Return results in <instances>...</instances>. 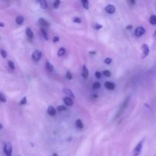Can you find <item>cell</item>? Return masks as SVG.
I'll return each instance as SVG.
<instances>
[{
    "instance_id": "1",
    "label": "cell",
    "mask_w": 156,
    "mask_h": 156,
    "mask_svg": "<svg viewBox=\"0 0 156 156\" xmlns=\"http://www.w3.org/2000/svg\"><path fill=\"white\" fill-rule=\"evenodd\" d=\"M144 139L142 140L141 141L139 142L138 144L136 146L135 149H133V156H139L140 155L142 152V149H143V143H144Z\"/></svg>"
},
{
    "instance_id": "2",
    "label": "cell",
    "mask_w": 156,
    "mask_h": 156,
    "mask_svg": "<svg viewBox=\"0 0 156 156\" xmlns=\"http://www.w3.org/2000/svg\"><path fill=\"white\" fill-rule=\"evenodd\" d=\"M129 96H128V97L126 98V99H125L124 101L123 102V104H122V105H121V106H120V109H119L118 112H117V114H116L115 119L118 118V117H120V115H121L122 113L123 112V111H124V110L126 109V106H127L128 103H129Z\"/></svg>"
},
{
    "instance_id": "3",
    "label": "cell",
    "mask_w": 156,
    "mask_h": 156,
    "mask_svg": "<svg viewBox=\"0 0 156 156\" xmlns=\"http://www.w3.org/2000/svg\"><path fill=\"white\" fill-rule=\"evenodd\" d=\"M4 152L5 154V156H12V146L10 143H7L4 145Z\"/></svg>"
},
{
    "instance_id": "4",
    "label": "cell",
    "mask_w": 156,
    "mask_h": 156,
    "mask_svg": "<svg viewBox=\"0 0 156 156\" xmlns=\"http://www.w3.org/2000/svg\"><path fill=\"white\" fill-rule=\"evenodd\" d=\"M42 52L40 51V50H36L33 52V53H32V59H33L34 61H35V62H38V61L42 58Z\"/></svg>"
},
{
    "instance_id": "5",
    "label": "cell",
    "mask_w": 156,
    "mask_h": 156,
    "mask_svg": "<svg viewBox=\"0 0 156 156\" xmlns=\"http://www.w3.org/2000/svg\"><path fill=\"white\" fill-rule=\"evenodd\" d=\"M145 33H146V29L143 27H138L135 30V35L138 37L143 36Z\"/></svg>"
},
{
    "instance_id": "6",
    "label": "cell",
    "mask_w": 156,
    "mask_h": 156,
    "mask_svg": "<svg viewBox=\"0 0 156 156\" xmlns=\"http://www.w3.org/2000/svg\"><path fill=\"white\" fill-rule=\"evenodd\" d=\"M142 50H143V58L146 57L149 53V47L147 44H144L142 46Z\"/></svg>"
},
{
    "instance_id": "7",
    "label": "cell",
    "mask_w": 156,
    "mask_h": 156,
    "mask_svg": "<svg viewBox=\"0 0 156 156\" xmlns=\"http://www.w3.org/2000/svg\"><path fill=\"white\" fill-rule=\"evenodd\" d=\"M105 11L108 14H114L116 12V7L114 5H108L105 7Z\"/></svg>"
},
{
    "instance_id": "8",
    "label": "cell",
    "mask_w": 156,
    "mask_h": 156,
    "mask_svg": "<svg viewBox=\"0 0 156 156\" xmlns=\"http://www.w3.org/2000/svg\"><path fill=\"white\" fill-rule=\"evenodd\" d=\"M105 87L108 90H114L115 88L116 85L114 82H106L105 83Z\"/></svg>"
},
{
    "instance_id": "9",
    "label": "cell",
    "mask_w": 156,
    "mask_h": 156,
    "mask_svg": "<svg viewBox=\"0 0 156 156\" xmlns=\"http://www.w3.org/2000/svg\"><path fill=\"white\" fill-rule=\"evenodd\" d=\"M37 22L40 25L45 26V27H48V26H50V23H49L47 20L44 19V18H40L39 19H38Z\"/></svg>"
},
{
    "instance_id": "10",
    "label": "cell",
    "mask_w": 156,
    "mask_h": 156,
    "mask_svg": "<svg viewBox=\"0 0 156 156\" xmlns=\"http://www.w3.org/2000/svg\"><path fill=\"white\" fill-rule=\"evenodd\" d=\"M88 73H88V69H87L86 66L84 65L83 68H82V78L85 79H86L88 77Z\"/></svg>"
},
{
    "instance_id": "11",
    "label": "cell",
    "mask_w": 156,
    "mask_h": 156,
    "mask_svg": "<svg viewBox=\"0 0 156 156\" xmlns=\"http://www.w3.org/2000/svg\"><path fill=\"white\" fill-rule=\"evenodd\" d=\"M63 102L66 106H72L73 105V101L72 100V98L69 97H65L63 98Z\"/></svg>"
},
{
    "instance_id": "12",
    "label": "cell",
    "mask_w": 156,
    "mask_h": 156,
    "mask_svg": "<svg viewBox=\"0 0 156 156\" xmlns=\"http://www.w3.org/2000/svg\"><path fill=\"white\" fill-rule=\"evenodd\" d=\"M47 114L50 116H54L56 114V111L53 106H50L47 108Z\"/></svg>"
},
{
    "instance_id": "13",
    "label": "cell",
    "mask_w": 156,
    "mask_h": 156,
    "mask_svg": "<svg viewBox=\"0 0 156 156\" xmlns=\"http://www.w3.org/2000/svg\"><path fill=\"white\" fill-rule=\"evenodd\" d=\"M63 91H64V92H65L66 94H67V95L69 96V97H72V98H76V96H75L74 93H73V91H71V90L69 89V88H64Z\"/></svg>"
},
{
    "instance_id": "14",
    "label": "cell",
    "mask_w": 156,
    "mask_h": 156,
    "mask_svg": "<svg viewBox=\"0 0 156 156\" xmlns=\"http://www.w3.org/2000/svg\"><path fill=\"white\" fill-rule=\"evenodd\" d=\"M24 17L18 16L15 18V22H16V24H18V25H21V24H23V22H24Z\"/></svg>"
},
{
    "instance_id": "15",
    "label": "cell",
    "mask_w": 156,
    "mask_h": 156,
    "mask_svg": "<svg viewBox=\"0 0 156 156\" xmlns=\"http://www.w3.org/2000/svg\"><path fill=\"white\" fill-rule=\"evenodd\" d=\"M46 69H47V71L51 73V72L53 71V66L52 65L50 62L47 61V62H46Z\"/></svg>"
},
{
    "instance_id": "16",
    "label": "cell",
    "mask_w": 156,
    "mask_h": 156,
    "mask_svg": "<svg viewBox=\"0 0 156 156\" xmlns=\"http://www.w3.org/2000/svg\"><path fill=\"white\" fill-rule=\"evenodd\" d=\"M39 4H40V6H41V9H47V8H48L47 2L44 1V0H41V1H39Z\"/></svg>"
},
{
    "instance_id": "17",
    "label": "cell",
    "mask_w": 156,
    "mask_h": 156,
    "mask_svg": "<svg viewBox=\"0 0 156 156\" xmlns=\"http://www.w3.org/2000/svg\"><path fill=\"white\" fill-rule=\"evenodd\" d=\"M76 127L79 128V129H82V128L84 127L83 123H82V120H79V119L76 121Z\"/></svg>"
},
{
    "instance_id": "18",
    "label": "cell",
    "mask_w": 156,
    "mask_h": 156,
    "mask_svg": "<svg viewBox=\"0 0 156 156\" xmlns=\"http://www.w3.org/2000/svg\"><path fill=\"white\" fill-rule=\"evenodd\" d=\"M26 34H27V36L28 37L30 38H32L34 37V33L30 27H27V28L26 29Z\"/></svg>"
},
{
    "instance_id": "19",
    "label": "cell",
    "mask_w": 156,
    "mask_h": 156,
    "mask_svg": "<svg viewBox=\"0 0 156 156\" xmlns=\"http://www.w3.org/2000/svg\"><path fill=\"white\" fill-rule=\"evenodd\" d=\"M65 53H66V49L64 48V47H60V48L59 49V50H58V52H57V55L59 56H63Z\"/></svg>"
},
{
    "instance_id": "20",
    "label": "cell",
    "mask_w": 156,
    "mask_h": 156,
    "mask_svg": "<svg viewBox=\"0 0 156 156\" xmlns=\"http://www.w3.org/2000/svg\"><path fill=\"white\" fill-rule=\"evenodd\" d=\"M149 22H150L152 25H155L156 24V15H153L150 17V18H149Z\"/></svg>"
},
{
    "instance_id": "21",
    "label": "cell",
    "mask_w": 156,
    "mask_h": 156,
    "mask_svg": "<svg viewBox=\"0 0 156 156\" xmlns=\"http://www.w3.org/2000/svg\"><path fill=\"white\" fill-rule=\"evenodd\" d=\"M82 6L84 7V9H89V3H88V1H87V0H82Z\"/></svg>"
},
{
    "instance_id": "22",
    "label": "cell",
    "mask_w": 156,
    "mask_h": 156,
    "mask_svg": "<svg viewBox=\"0 0 156 156\" xmlns=\"http://www.w3.org/2000/svg\"><path fill=\"white\" fill-rule=\"evenodd\" d=\"M41 34H42V37H44V39H45L46 41H47V40H48V35H47V31H46L44 29L41 28Z\"/></svg>"
},
{
    "instance_id": "23",
    "label": "cell",
    "mask_w": 156,
    "mask_h": 156,
    "mask_svg": "<svg viewBox=\"0 0 156 156\" xmlns=\"http://www.w3.org/2000/svg\"><path fill=\"white\" fill-rule=\"evenodd\" d=\"M103 76H105V77H111V73L109 70H105V71L102 73Z\"/></svg>"
},
{
    "instance_id": "24",
    "label": "cell",
    "mask_w": 156,
    "mask_h": 156,
    "mask_svg": "<svg viewBox=\"0 0 156 156\" xmlns=\"http://www.w3.org/2000/svg\"><path fill=\"white\" fill-rule=\"evenodd\" d=\"M59 5H60V1H59V0H56V1H54V2H53V8H54V9H58Z\"/></svg>"
},
{
    "instance_id": "25",
    "label": "cell",
    "mask_w": 156,
    "mask_h": 156,
    "mask_svg": "<svg viewBox=\"0 0 156 156\" xmlns=\"http://www.w3.org/2000/svg\"><path fill=\"white\" fill-rule=\"evenodd\" d=\"M8 65H9V68L12 69H15V64H14V62H12V61L9 60V62H8Z\"/></svg>"
},
{
    "instance_id": "26",
    "label": "cell",
    "mask_w": 156,
    "mask_h": 156,
    "mask_svg": "<svg viewBox=\"0 0 156 156\" xmlns=\"http://www.w3.org/2000/svg\"><path fill=\"white\" fill-rule=\"evenodd\" d=\"M92 88L94 89H98V88H101V84L99 82H94L92 85Z\"/></svg>"
},
{
    "instance_id": "27",
    "label": "cell",
    "mask_w": 156,
    "mask_h": 156,
    "mask_svg": "<svg viewBox=\"0 0 156 156\" xmlns=\"http://www.w3.org/2000/svg\"><path fill=\"white\" fill-rule=\"evenodd\" d=\"M66 79L68 80H72L73 79V75H72V73L69 71H68L66 73Z\"/></svg>"
},
{
    "instance_id": "28",
    "label": "cell",
    "mask_w": 156,
    "mask_h": 156,
    "mask_svg": "<svg viewBox=\"0 0 156 156\" xmlns=\"http://www.w3.org/2000/svg\"><path fill=\"white\" fill-rule=\"evenodd\" d=\"M0 53H1V56H2L3 58H6L7 57V53H6V51L5 50H0Z\"/></svg>"
},
{
    "instance_id": "29",
    "label": "cell",
    "mask_w": 156,
    "mask_h": 156,
    "mask_svg": "<svg viewBox=\"0 0 156 156\" xmlns=\"http://www.w3.org/2000/svg\"><path fill=\"white\" fill-rule=\"evenodd\" d=\"M57 110L60 112V111H66V108L63 105H60V106H58L57 107Z\"/></svg>"
},
{
    "instance_id": "30",
    "label": "cell",
    "mask_w": 156,
    "mask_h": 156,
    "mask_svg": "<svg viewBox=\"0 0 156 156\" xmlns=\"http://www.w3.org/2000/svg\"><path fill=\"white\" fill-rule=\"evenodd\" d=\"M73 22L74 23H77V24H80L81 22H82V20H81L80 18H78V17H76V18H74L73 19Z\"/></svg>"
},
{
    "instance_id": "31",
    "label": "cell",
    "mask_w": 156,
    "mask_h": 156,
    "mask_svg": "<svg viewBox=\"0 0 156 156\" xmlns=\"http://www.w3.org/2000/svg\"><path fill=\"white\" fill-rule=\"evenodd\" d=\"M111 62H112V59H111V58L108 57L105 59V63L107 64V65H109Z\"/></svg>"
},
{
    "instance_id": "32",
    "label": "cell",
    "mask_w": 156,
    "mask_h": 156,
    "mask_svg": "<svg viewBox=\"0 0 156 156\" xmlns=\"http://www.w3.org/2000/svg\"><path fill=\"white\" fill-rule=\"evenodd\" d=\"M0 101L2 102V103H5V102H6L5 97V96L3 95L2 94H1V93H0Z\"/></svg>"
},
{
    "instance_id": "33",
    "label": "cell",
    "mask_w": 156,
    "mask_h": 156,
    "mask_svg": "<svg viewBox=\"0 0 156 156\" xmlns=\"http://www.w3.org/2000/svg\"><path fill=\"white\" fill-rule=\"evenodd\" d=\"M26 103H27V98L24 97L22 99H21V101H20V105H25Z\"/></svg>"
},
{
    "instance_id": "34",
    "label": "cell",
    "mask_w": 156,
    "mask_h": 156,
    "mask_svg": "<svg viewBox=\"0 0 156 156\" xmlns=\"http://www.w3.org/2000/svg\"><path fill=\"white\" fill-rule=\"evenodd\" d=\"M95 77L97 78V79H101V76H102V73H100V72H96L95 73Z\"/></svg>"
},
{
    "instance_id": "35",
    "label": "cell",
    "mask_w": 156,
    "mask_h": 156,
    "mask_svg": "<svg viewBox=\"0 0 156 156\" xmlns=\"http://www.w3.org/2000/svg\"><path fill=\"white\" fill-rule=\"evenodd\" d=\"M59 41V37H57V36H55L53 39V43H57Z\"/></svg>"
},
{
    "instance_id": "36",
    "label": "cell",
    "mask_w": 156,
    "mask_h": 156,
    "mask_svg": "<svg viewBox=\"0 0 156 156\" xmlns=\"http://www.w3.org/2000/svg\"><path fill=\"white\" fill-rule=\"evenodd\" d=\"M101 27H102V26L101 25H99V24H95V28L97 29V30H98V29L101 28Z\"/></svg>"
},
{
    "instance_id": "37",
    "label": "cell",
    "mask_w": 156,
    "mask_h": 156,
    "mask_svg": "<svg viewBox=\"0 0 156 156\" xmlns=\"http://www.w3.org/2000/svg\"><path fill=\"white\" fill-rule=\"evenodd\" d=\"M154 37H155V44H156V30H155V33H154Z\"/></svg>"
},
{
    "instance_id": "38",
    "label": "cell",
    "mask_w": 156,
    "mask_h": 156,
    "mask_svg": "<svg viewBox=\"0 0 156 156\" xmlns=\"http://www.w3.org/2000/svg\"><path fill=\"white\" fill-rule=\"evenodd\" d=\"M129 3H131V4H135V1H131V2H128Z\"/></svg>"
},
{
    "instance_id": "39",
    "label": "cell",
    "mask_w": 156,
    "mask_h": 156,
    "mask_svg": "<svg viewBox=\"0 0 156 156\" xmlns=\"http://www.w3.org/2000/svg\"><path fill=\"white\" fill-rule=\"evenodd\" d=\"M4 26H5V24H3V23L0 22V27H4Z\"/></svg>"
},
{
    "instance_id": "40",
    "label": "cell",
    "mask_w": 156,
    "mask_h": 156,
    "mask_svg": "<svg viewBox=\"0 0 156 156\" xmlns=\"http://www.w3.org/2000/svg\"><path fill=\"white\" fill-rule=\"evenodd\" d=\"M89 53H90V54H95V52H94H94H90Z\"/></svg>"
},
{
    "instance_id": "41",
    "label": "cell",
    "mask_w": 156,
    "mask_h": 156,
    "mask_svg": "<svg viewBox=\"0 0 156 156\" xmlns=\"http://www.w3.org/2000/svg\"><path fill=\"white\" fill-rule=\"evenodd\" d=\"M2 127H3V126H2V125L1 124V123H0V129H2Z\"/></svg>"
},
{
    "instance_id": "42",
    "label": "cell",
    "mask_w": 156,
    "mask_h": 156,
    "mask_svg": "<svg viewBox=\"0 0 156 156\" xmlns=\"http://www.w3.org/2000/svg\"><path fill=\"white\" fill-rule=\"evenodd\" d=\"M155 156H156V155H155Z\"/></svg>"
}]
</instances>
